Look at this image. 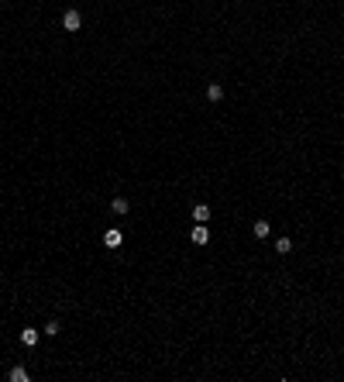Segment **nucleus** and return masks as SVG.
I'll return each instance as SVG.
<instances>
[{"label": "nucleus", "instance_id": "obj_1", "mask_svg": "<svg viewBox=\"0 0 344 382\" xmlns=\"http://www.w3.org/2000/svg\"><path fill=\"white\" fill-rule=\"evenodd\" d=\"M62 28H66V31H79V28H83V17H79V10H66V17H62Z\"/></svg>", "mask_w": 344, "mask_h": 382}, {"label": "nucleus", "instance_id": "obj_2", "mask_svg": "<svg viewBox=\"0 0 344 382\" xmlns=\"http://www.w3.org/2000/svg\"><path fill=\"white\" fill-rule=\"evenodd\" d=\"M103 244H107V248H121V244H124V234H121V231H107V234H103Z\"/></svg>", "mask_w": 344, "mask_h": 382}, {"label": "nucleus", "instance_id": "obj_3", "mask_svg": "<svg viewBox=\"0 0 344 382\" xmlns=\"http://www.w3.org/2000/svg\"><path fill=\"white\" fill-rule=\"evenodd\" d=\"M190 238H193V244H206V241H210V231H206L203 224H197V228L190 231Z\"/></svg>", "mask_w": 344, "mask_h": 382}, {"label": "nucleus", "instance_id": "obj_4", "mask_svg": "<svg viewBox=\"0 0 344 382\" xmlns=\"http://www.w3.org/2000/svg\"><path fill=\"white\" fill-rule=\"evenodd\" d=\"M193 221H197V224L210 221V207H206V203H197V207H193Z\"/></svg>", "mask_w": 344, "mask_h": 382}, {"label": "nucleus", "instance_id": "obj_5", "mask_svg": "<svg viewBox=\"0 0 344 382\" xmlns=\"http://www.w3.org/2000/svg\"><path fill=\"white\" fill-rule=\"evenodd\" d=\"M110 210H114V214H128V210H131V203H128L124 196H114V200H110Z\"/></svg>", "mask_w": 344, "mask_h": 382}, {"label": "nucleus", "instance_id": "obj_6", "mask_svg": "<svg viewBox=\"0 0 344 382\" xmlns=\"http://www.w3.org/2000/svg\"><path fill=\"white\" fill-rule=\"evenodd\" d=\"M7 379H10V382H28L31 376H28V369H21V365H17V369H10V372H7Z\"/></svg>", "mask_w": 344, "mask_h": 382}, {"label": "nucleus", "instance_id": "obj_7", "mask_svg": "<svg viewBox=\"0 0 344 382\" xmlns=\"http://www.w3.org/2000/svg\"><path fill=\"white\" fill-rule=\"evenodd\" d=\"M21 341H24L28 348H31V344H38V331H35V327H24V331H21Z\"/></svg>", "mask_w": 344, "mask_h": 382}, {"label": "nucleus", "instance_id": "obj_8", "mask_svg": "<svg viewBox=\"0 0 344 382\" xmlns=\"http://www.w3.org/2000/svg\"><path fill=\"white\" fill-rule=\"evenodd\" d=\"M206 96H210V100H220V96H224V86H220V83H210V86H206Z\"/></svg>", "mask_w": 344, "mask_h": 382}, {"label": "nucleus", "instance_id": "obj_9", "mask_svg": "<svg viewBox=\"0 0 344 382\" xmlns=\"http://www.w3.org/2000/svg\"><path fill=\"white\" fill-rule=\"evenodd\" d=\"M275 251H279V255H289V251H293V241H289V238H279V241H275Z\"/></svg>", "mask_w": 344, "mask_h": 382}, {"label": "nucleus", "instance_id": "obj_10", "mask_svg": "<svg viewBox=\"0 0 344 382\" xmlns=\"http://www.w3.org/2000/svg\"><path fill=\"white\" fill-rule=\"evenodd\" d=\"M255 238H269V221H255Z\"/></svg>", "mask_w": 344, "mask_h": 382}, {"label": "nucleus", "instance_id": "obj_11", "mask_svg": "<svg viewBox=\"0 0 344 382\" xmlns=\"http://www.w3.org/2000/svg\"><path fill=\"white\" fill-rule=\"evenodd\" d=\"M45 334H49V337H55V334H59V324H55V320H52V324H45Z\"/></svg>", "mask_w": 344, "mask_h": 382}]
</instances>
